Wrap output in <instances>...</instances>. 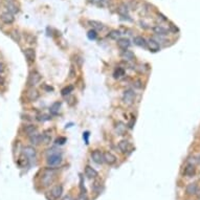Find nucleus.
Listing matches in <instances>:
<instances>
[{
    "instance_id": "nucleus-24",
    "label": "nucleus",
    "mask_w": 200,
    "mask_h": 200,
    "mask_svg": "<svg viewBox=\"0 0 200 200\" xmlns=\"http://www.w3.org/2000/svg\"><path fill=\"white\" fill-rule=\"evenodd\" d=\"M194 174H195V167L193 165H188L186 167V169H184V175L191 177V176H193Z\"/></svg>"
},
{
    "instance_id": "nucleus-15",
    "label": "nucleus",
    "mask_w": 200,
    "mask_h": 200,
    "mask_svg": "<svg viewBox=\"0 0 200 200\" xmlns=\"http://www.w3.org/2000/svg\"><path fill=\"white\" fill-rule=\"evenodd\" d=\"M118 149L121 150V152L126 153L131 149V145L128 141H121L118 142Z\"/></svg>"
},
{
    "instance_id": "nucleus-43",
    "label": "nucleus",
    "mask_w": 200,
    "mask_h": 200,
    "mask_svg": "<svg viewBox=\"0 0 200 200\" xmlns=\"http://www.w3.org/2000/svg\"><path fill=\"white\" fill-rule=\"evenodd\" d=\"M197 162H198V163H200V156H198V157H197Z\"/></svg>"
},
{
    "instance_id": "nucleus-31",
    "label": "nucleus",
    "mask_w": 200,
    "mask_h": 200,
    "mask_svg": "<svg viewBox=\"0 0 200 200\" xmlns=\"http://www.w3.org/2000/svg\"><path fill=\"white\" fill-rule=\"evenodd\" d=\"M72 90H73V86L72 85L67 86V87H65L64 89H62V91H61L62 95H68Z\"/></svg>"
},
{
    "instance_id": "nucleus-25",
    "label": "nucleus",
    "mask_w": 200,
    "mask_h": 200,
    "mask_svg": "<svg viewBox=\"0 0 200 200\" xmlns=\"http://www.w3.org/2000/svg\"><path fill=\"white\" fill-rule=\"evenodd\" d=\"M28 160H29V159L25 156V155H22V156H20L19 159H18V165L21 167V168H24V167L28 166Z\"/></svg>"
},
{
    "instance_id": "nucleus-6",
    "label": "nucleus",
    "mask_w": 200,
    "mask_h": 200,
    "mask_svg": "<svg viewBox=\"0 0 200 200\" xmlns=\"http://www.w3.org/2000/svg\"><path fill=\"white\" fill-rule=\"evenodd\" d=\"M23 53H24L25 59L28 60V62H29V63H34L35 60H36V52H35V49L26 48V49L23 50Z\"/></svg>"
},
{
    "instance_id": "nucleus-9",
    "label": "nucleus",
    "mask_w": 200,
    "mask_h": 200,
    "mask_svg": "<svg viewBox=\"0 0 200 200\" xmlns=\"http://www.w3.org/2000/svg\"><path fill=\"white\" fill-rule=\"evenodd\" d=\"M118 45L119 48H122L123 50L125 49H128L131 45V42L129 39H126V38H122V39H118Z\"/></svg>"
},
{
    "instance_id": "nucleus-37",
    "label": "nucleus",
    "mask_w": 200,
    "mask_h": 200,
    "mask_svg": "<svg viewBox=\"0 0 200 200\" xmlns=\"http://www.w3.org/2000/svg\"><path fill=\"white\" fill-rule=\"evenodd\" d=\"M74 76H76V71H74L73 66H71V67H70V71H69V77H70V78H73Z\"/></svg>"
},
{
    "instance_id": "nucleus-3",
    "label": "nucleus",
    "mask_w": 200,
    "mask_h": 200,
    "mask_svg": "<svg viewBox=\"0 0 200 200\" xmlns=\"http://www.w3.org/2000/svg\"><path fill=\"white\" fill-rule=\"evenodd\" d=\"M0 20H1L4 24H12V23L15 21V17L13 14L5 12V13H2L0 15Z\"/></svg>"
},
{
    "instance_id": "nucleus-18",
    "label": "nucleus",
    "mask_w": 200,
    "mask_h": 200,
    "mask_svg": "<svg viewBox=\"0 0 200 200\" xmlns=\"http://www.w3.org/2000/svg\"><path fill=\"white\" fill-rule=\"evenodd\" d=\"M153 32H155L156 35H159V36H167L169 34V31L165 28H162V26H159V25H156L154 26L153 28Z\"/></svg>"
},
{
    "instance_id": "nucleus-5",
    "label": "nucleus",
    "mask_w": 200,
    "mask_h": 200,
    "mask_svg": "<svg viewBox=\"0 0 200 200\" xmlns=\"http://www.w3.org/2000/svg\"><path fill=\"white\" fill-rule=\"evenodd\" d=\"M53 177H55V173H53V171H52V170L45 171L43 178H42V182L44 183V186H48V184L52 183Z\"/></svg>"
},
{
    "instance_id": "nucleus-7",
    "label": "nucleus",
    "mask_w": 200,
    "mask_h": 200,
    "mask_svg": "<svg viewBox=\"0 0 200 200\" xmlns=\"http://www.w3.org/2000/svg\"><path fill=\"white\" fill-rule=\"evenodd\" d=\"M36 150L35 148L31 147V146H28V147L23 148V155H25L28 159H35L36 158Z\"/></svg>"
},
{
    "instance_id": "nucleus-30",
    "label": "nucleus",
    "mask_w": 200,
    "mask_h": 200,
    "mask_svg": "<svg viewBox=\"0 0 200 200\" xmlns=\"http://www.w3.org/2000/svg\"><path fill=\"white\" fill-rule=\"evenodd\" d=\"M187 192L189 194H195L197 192V186L195 183H191L190 186L187 188Z\"/></svg>"
},
{
    "instance_id": "nucleus-42",
    "label": "nucleus",
    "mask_w": 200,
    "mask_h": 200,
    "mask_svg": "<svg viewBox=\"0 0 200 200\" xmlns=\"http://www.w3.org/2000/svg\"><path fill=\"white\" fill-rule=\"evenodd\" d=\"M64 200H71V198H70L69 196H68V197H65V198H64Z\"/></svg>"
},
{
    "instance_id": "nucleus-2",
    "label": "nucleus",
    "mask_w": 200,
    "mask_h": 200,
    "mask_svg": "<svg viewBox=\"0 0 200 200\" xmlns=\"http://www.w3.org/2000/svg\"><path fill=\"white\" fill-rule=\"evenodd\" d=\"M41 81V74L38 71H32L29 73L28 79V85L29 86H35L37 85L39 82Z\"/></svg>"
},
{
    "instance_id": "nucleus-41",
    "label": "nucleus",
    "mask_w": 200,
    "mask_h": 200,
    "mask_svg": "<svg viewBox=\"0 0 200 200\" xmlns=\"http://www.w3.org/2000/svg\"><path fill=\"white\" fill-rule=\"evenodd\" d=\"M78 200H87V198H86L85 195H81L79 198H78Z\"/></svg>"
},
{
    "instance_id": "nucleus-17",
    "label": "nucleus",
    "mask_w": 200,
    "mask_h": 200,
    "mask_svg": "<svg viewBox=\"0 0 200 200\" xmlns=\"http://www.w3.org/2000/svg\"><path fill=\"white\" fill-rule=\"evenodd\" d=\"M29 142L35 146L40 145L41 142H42V135L39 134V133H35L34 135H32L31 137H29Z\"/></svg>"
},
{
    "instance_id": "nucleus-11",
    "label": "nucleus",
    "mask_w": 200,
    "mask_h": 200,
    "mask_svg": "<svg viewBox=\"0 0 200 200\" xmlns=\"http://www.w3.org/2000/svg\"><path fill=\"white\" fill-rule=\"evenodd\" d=\"M147 46L149 47V49H150L151 52H158V50L160 49V45L154 40V39H150L149 41H147Z\"/></svg>"
},
{
    "instance_id": "nucleus-34",
    "label": "nucleus",
    "mask_w": 200,
    "mask_h": 200,
    "mask_svg": "<svg viewBox=\"0 0 200 200\" xmlns=\"http://www.w3.org/2000/svg\"><path fill=\"white\" fill-rule=\"evenodd\" d=\"M10 35H11V37L13 38L15 41H16V42H19V41H20V37H19V35H18V32H16V31L12 32Z\"/></svg>"
},
{
    "instance_id": "nucleus-23",
    "label": "nucleus",
    "mask_w": 200,
    "mask_h": 200,
    "mask_svg": "<svg viewBox=\"0 0 200 200\" xmlns=\"http://www.w3.org/2000/svg\"><path fill=\"white\" fill-rule=\"evenodd\" d=\"M28 98L29 101H36L39 98V92L36 89H32L28 92Z\"/></svg>"
},
{
    "instance_id": "nucleus-40",
    "label": "nucleus",
    "mask_w": 200,
    "mask_h": 200,
    "mask_svg": "<svg viewBox=\"0 0 200 200\" xmlns=\"http://www.w3.org/2000/svg\"><path fill=\"white\" fill-rule=\"evenodd\" d=\"M5 70V67H4V65L1 63V62H0V73H2L3 72V71Z\"/></svg>"
},
{
    "instance_id": "nucleus-22",
    "label": "nucleus",
    "mask_w": 200,
    "mask_h": 200,
    "mask_svg": "<svg viewBox=\"0 0 200 200\" xmlns=\"http://www.w3.org/2000/svg\"><path fill=\"white\" fill-rule=\"evenodd\" d=\"M115 131L118 132V134H119V135H124V133L126 132V126H125L122 122H118L115 126Z\"/></svg>"
},
{
    "instance_id": "nucleus-4",
    "label": "nucleus",
    "mask_w": 200,
    "mask_h": 200,
    "mask_svg": "<svg viewBox=\"0 0 200 200\" xmlns=\"http://www.w3.org/2000/svg\"><path fill=\"white\" fill-rule=\"evenodd\" d=\"M61 162H62V157L61 155L58 153L49 155L48 158H47V163H48L49 166H57Z\"/></svg>"
},
{
    "instance_id": "nucleus-44",
    "label": "nucleus",
    "mask_w": 200,
    "mask_h": 200,
    "mask_svg": "<svg viewBox=\"0 0 200 200\" xmlns=\"http://www.w3.org/2000/svg\"><path fill=\"white\" fill-rule=\"evenodd\" d=\"M8 1H12V0H8Z\"/></svg>"
},
{
    "instance_id": "nucleus-14",
    "label": "nucleus",
    "mask_w": 200,
    "mask_h": 200,
    "mask_svg": "<svg viewBox=\"0 0 200 200\" xmlns=\"http://www.w3.org/2000/svg\"><path fill=\"white\" fill-rule=\"evenodd\" d=\"M104 162H106L109 165H113L116 162V157L113 155L111 152H105L104 153Z\"/></svg>"
},
{
    "instance_id": "nucleus-20",
    "label": "nucleus",
    "mask_w": 200,
    "mask_h": 200,
    "mask_svg": "<svg viewBox=\"0 0 200 200\" xmlns=\"http://www.w3.org/2000/svg\"><path fill=\"white\" fill-rule=\"evenodd\" d=\"M85 174L88 178H95L98 176V172L94 169H92L91 167H86Z\"/></svg>"
},
{
    "instance_id": "nucleus-16",
    "label": "nucleus",
    "mask_w": 200,
    "mask_h": 200,
    "mask_svg": "<svg viewBox=\"0 0 200 200\" xmlns=\"http://www.w3.org/2000/svg\"><path fill=\"white\" fill-rule=\"evenodd\" d=\"M5 8H7V10L8 13H11V14H17L18 12H19V8H18V7L15 3H13L12 1H8L5 3Z\"/></svg>"
},
{
    "instance_id": "nucleus-35",
    "label": "nucleus",
    "mask_w": 200,
    "mask_h": 200,
    "mask_svg": "<svg viewBox=\"0 0 200 200\" xmlns=\"http://www.w3.org/2000/svg\"><path fill=\"white\" fill-rule=\"evenodd\" d=\"M65 142H66V138H65V137H59V138L56 139L57 145H64Z\"/></svg>"
},
{
    "instance_id": "nucleus-28",
    "label": "nucleus",
    "mask_w": 200,
    "mask_h": 200,
    "mask_svg": "<svg viewBox=\"0 0 200 200\" xmlns=\"http://www.w3.org/2000/svg\"><path fill=\"white\" fill-rule=\"evenodd\" d=\"M89 23L91 24L92 28H95V29H98V31H102V29L104 28V26H103L102 23H100V22H98V21H90Z\"/></svg>"
},
{
    "instance_id": "nucleus-39",
    "label": "nucleus",
    "mask_w": 200,
    "mask_h": 200,
    "mask_svg": "<svg viewBox=\"0 0 200 200\" xmlns=\"http://www.w3.org/2000/svg\"><path fill=\"white\" fill-rule=\"evenodd\" d=\"M108 2H109V0H101V1H100V5H102V7H106Z\"/></svg>"
},
{
    "instance_id": "nucleus-21",
    "label": "nucleus",
    "mask_w": 200,
    "mask_h": 200,
    "mask_svg": "<svg viewBox=\"0 0 200 200\" xmlns=\"http://www.w3.org/2000/svg\"><path fill=\"white\" fill-rule=\"evenodd\" d=\"M60 107H61V103L60 102H56L53 103L52 106H50L49 108V112L52 113V115H57L59 113V110H60Z\"/></svg>"
},
{
    "instance_id": "nucleus-12",
    "label": "nucleus",
    "mask_w": 200,
    "mask_h": 200,
    "mask_svg": "<svg viewBox=\"0 0 200 200\" xmlns=\"http://www.w3.org/2000/svg\"><path fill=\"white\" fill-rule=\"evenodd\" d=\"M133 42L137 46L147 47V40H146L144 37H142V36H136V37H134Z\"/></svg>"
},
{
    "instance_id": "nucleus-29",
    "label": "nucleus",
    "mask_w": 200,
    "mask_h": 200,
    "mask_svg": "<svg viewBox=\"0 0 200 200\" xmlns=\"http://www.w3.org/2000/svg\"><path fill=\"white\" fill-rule=\"evenodd\" d=\"M41 135H42V142H44V144H49L50 141H52V135L47 134L46 132H44L43 134H41Z\"/></svg>"
},
{
    "instance_id": "nucleus-1",
    "label": "nucleus",
    "mask_w": 200,
    "mask_h": 200,
    "mask_svg": "<svg viewBox=\"0 0 200 200\" xmlns=\"http://www.w3.org/2000/svg\"><path fill=\"white\" fill-rule=\"evenodd\" d=\"M134 98H135V92H134L132 89H128V90L124 92L122 100H123V102L126 104V105H131V104H133L134 102Z\"/></svg>"
},
{
    "instance_id": "nucleus-32",
    "label": "nucleus",
    "mask_w": 200,
    "mask_h": 200,
    "mask_svg": "<svg viewBox=\"0 0 200 200\" xmlns=\"http://www.w3.org/2000/svg\"><path fill=\"white\" fill-rule=\"evenodd\" d=\"M153 39H154L155 41H156V42H157L158 44H159V45H160V43H166V42H167V40H166L165 38H163V36L156 35Z\"/></svg>"
},
{
    "instance_id": "nucleus-8",
    "label": "nucleus",
    "mask_w": 200,
    "mask_h": 200,
    "mask_svg": "<svg viewBox=\"0 0 200 200\" xmlns=\"http://www.w3.org/2000/svg\"><path fill=\"white\" fill-rule=\"evenodd\" d=\"M91 158H92V160L97 163H103L104 162V154L98 150H95V151L92 152Z\"/></svg>"
},
{
    "instance_id": "nucleus-19",
    "label": "nucleus",
    "mask_w": 200,
    "mask_h": 200,
    "mask_svg": "<svg viewBox=\"0 0 200 200\" xmlns=\"http://www.w3.org/2000/svg\"><path fill=\"white\" fill-rule=\"evenodd\" d=\"M50 194L53 198H59L62 194V187L61 186H56L52 188V190L50 191Z\"/></svg>"
},
{
    "instance_id": "nucleus-33",
    "label": "nucleus",
    "mask_w": 200,
    "mask_h": 200,
    "mask_svg": "<svg viewBox=\"0 0 200 200\" xmlns=\"http://www.w3.org/2000/svg\"><path fill=\"white\" fill-rule=\"evenodd\" d=\"M87 36H88V38L90 39V40H94V39L98 37L97 31H95V29H91V31H89V32H88Z\"/></svg>"
},
{
    "instance_id": "nucleus-13",
    "label": "nucleus",
    "mask_w": 200,
    "mask_h": 200,
    "mask_svg": "<svg viewBox=\"0 0 200 200\" xmlns=\"http://www.w3.org/2000/svg\"><path fill=\"white\" fill-rule=\"evenodd\" d=\"M121 57L126 61H133L135 59V56H134V52H132L131 50L125 49L123 50V52L121 53Z\"/></svg>"
},
{
    "instance_id": "nucleus-38",
    "label": "nucleus",
    "mask_w": 200,
    "mask_h": 200,
    "mask_svg": "<svg viewBox=\"0 0 200 200\" xmlns=\"http://www.w3.org/2000/svg\"><path fill=\"white\" fill-rule=\"evenodd\" d=\"M88 137H89V133L88 132H85L84 134H83V138L85 139L86 144H88Z\"/></svg>"
},
{
    "instance_id": "nucleus-36",
    "label": "nucleus",
    "mask_w": 200,
    "mask_h": 200,
    "mask_svg": "<svg viewBox=\"0 0 200 200\" xmlns=\"http://www.w3.org/2000/svg\"><path fill=\"white\" fill-rule=\"evenodd\" d=\"M49 118H49L48 115H40V116L38 118L39 121H42V122H44V121H48Z\"/></svg>"
},
{
    "instance_id": "nucleus-10",
    "label": "nucleus",
    "mask_w": 200,
    "mask_h": 200,
    "mask_svg": "<svg viewBox=\"0 0 200 200\" xmlns=\"http://www.w3.org/2000/svg\"><path fill=\"white\" fill-rule=\"evenodd\" d=\"M37 130L38 129L35 125H26V126L23 127V132L28 136H32L34 135L35 133H37Z\"/></svg>"
},
{
    "instance_id": "nucleus-26",
    "label": "nucleus",
    "mask_w": 200,
    "mask_h": 200,
    "mask_svg": "<svg viewBox=\"0 0 200 200\" xmlns=\"http://www.w3.org/2000/svg\"><path fill=\"white\" fill-rule=\"evenodd\" d=\"M121 36H122V34H121V32L119 31H116V29H114V31H111L108 34V37L110 38V39H113V40H118L119 38H121Z\"/></svg>"
},
{
    "instance_id": "nucleus-27",
    "label": "nucleus",
    "mask_w": 200,
    "mask_h": 200,
    "mask_svg": "<svg viewBox=\"0 0 200 200\" xmlns=\"http://www.w3.org/2000/svg\"><path fill=\"white\" fill-rule=\"evenodd\" d=\"M125 74V69L124 68H122V67H118L115 69V71H114V74H113V76H114V78H116V79H119V78H122Z\"/></svg>"
}]
</instances>
